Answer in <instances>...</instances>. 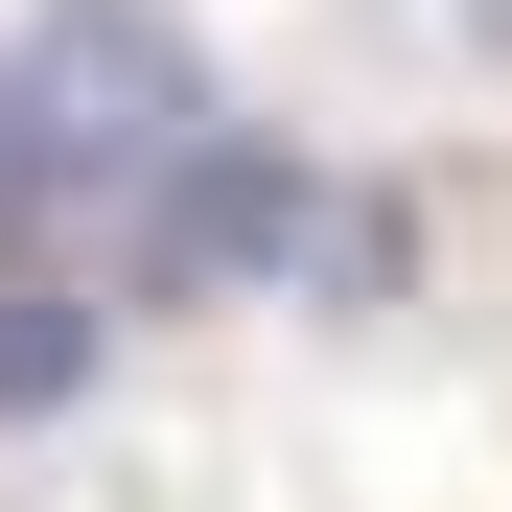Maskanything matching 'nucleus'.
Wrapping results in <instances>:
<instances>
[{
	"label": "nucleus",
	"mask_w": 512,
	"mask_h": 512,
	"mask_svg": "<svg viewBox=\"0 0 512 512\" xmlns=\"http://www.w3.org/2000/svg\"><path fill=\"white\" fill-rule=\"evenodd\" d=\"M0 94L94 163V187H163V163L210 140V47L163 24V0H47V24L0 47Z\"/></svg>",
	"instance_id": "1"
},
{
	"label": "nucleus",
	"mask_w": 512,
	"mask_h": 512,
	"mask_svg": "<svg viewBox=\"0 0 512 512\" xmlns=\"http://www.w3.org/2000/svg\"><path fill=\"white\" fill-rule=\"evenodd\" d=\"M396 256H419V210H396V187H326V210H303V256H280V280H303V303H373Z\"/></svg>",
	"instance_id": "4"
},
{
	"label": "nucleus",
	"mask_w": 512,
	"mask_h": 512,
	"mask_svg": "<svg viewBox=\"0 0 512 512\" xmlns=\"http://www.w3.org/2000/svg\"><path fill=\"white\" fill-rule=\"evenodd\" d=\"M70 373H94V303H70L47 256H0V419H47Z\"/></svg>",
	"instance_id": "3"
},
{
	"label": "nucleus",
	"mask_w": 512,
	"mask_h": 512,
	"mask_svg": "<svg viewBox=\"0 0 512 512\" xmlns=\"http://www.w3.org/2000/svg\"><path fill=\"white\" fill-rule=\"evenodd\" d=\"M303 210H326L303 163L210 117L187 163H163V210H140V303H187V280H280V256H303Z\"/></svg>",
	"instance_id": "2"
},
{
	"label": "nucleus",
	"mask_w": 512,
	"mask_h": 512,
	"mask_svg": "<svg viewBox=\"0 0 512 512\" xmlns=\"http://www.w3.org/2000/svg\"><path fill=\"white\" fill-rule=\"evenodd\" d=\"M70 187H94V163H70L24 94H0V256H47V210H70Z\"/></svg>",
	"instance_id": "5"
}]
</instances>
